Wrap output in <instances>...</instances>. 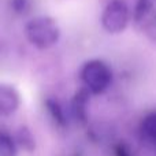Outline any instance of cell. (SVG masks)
Listing matches in <instances>:
<instances>
[{"instance_id":"7","label":"cell","mask_w":156,"mask_h":156,"mask_svg":"<svg viewBox=\"0 0 156 156\" xmlns=\"http://www.w3.org/2000/svg\"><path fill=\"white\" fill-rule=\"evenodd\" d=\"M143 132L147 137H149L156 144V112H152L144 119Z\"/></svg>"},{"instance_id":"9","label":"cell","mask_w":156,"mask_h":156,"mask_svg":"<svg viewBox=\"0 0 156 156\" xmlns=\"http://www.w3.org/2000/svg\"><path fill=\"white\" fill-rule=\"evenodd\" d=\"M151 8H152L151 0H138L134 10V19L136 21H141L144 16H147V14L151 11Z\"/></svg>"},{"instance_id":"2","label":"cell","mask_w":156,"mask_h":156,"mask_svg":"<svg viewBox=\"0 0 156 156\" xmlns=\"http://www.w3.org/2000/svg\"><path fill=\"white\" fill-rule=\"evenodd\" d=\"M81 78L90 93L99 94L110 86L112 73L104 62L94 59L85 63L81 71Z\"/></svg>"},{"instance_id":"1","label":"cell","mask_w":156,"mask_h":156,"mask_svg":"<svg viewBox=\"0 0 156 156\" xmlns=\"http://www.w3.org/2000/svg\"><path fill=\"white\" fill-rule=\"evenodd\" d=\"M25 34L32 45L38 49H48L58 43L60 29L51 16H36L25 26Z\"/></svg>"},{"instance_id":"5","label":"cell","mask_w":156,"mask_h":156,"mask_svg":"<svg viewBox=\"0 0 156 156\" xmlns=\"http://www.w3.org/2000/svg\"><path fill=\"white\" fill-rule=\"evenodd\" d=\"M89 100V89L82 88L77 92V94L73 99V112L76 115L78 121H81L82 123L86 122V105H88Z\"/></svg>"},{"instance_id":"3","label":"cell","mask_w":156,"mask_h":156,"mask_svg":"<svg viewBox=\"0 0 156 156\" xmlns=\"http://www.w3.org/2000/svg\"><path fill=\"white\" fill-rule=\"evenodd\" d=\"M129 7L122 0H111L101 14V25L105 32L116 34L123 32L129 23Z\"/></svg>"},{"instance_id":"8","label":"cell","mask_w":156,"mask_h":156,"mask_svg":"<svg viewBox=\"0 0 156 156\" xmlns=\"http://www.w3.org/2000/svg\"><path fill=\"white\" fill-rule=\"evenodd\" d=\"M45 105H47V108H48V111L51 112V115L54 116L55 121H56L59 125L65 126L66 125V118H65V114H63V111H62V107L58 104V101L48 99L45 101Z\"/></svg>"},{"instance_id":"12","label":"cell","mask_w":156,"mask_h":156,"mask_svg":"<svg viewBox=\"0 0 156 156\" xmlns=\"http://www.w3.org/2000/svg\"><path fill=\"white\" fill-rule=\"evenodd\" d=\"M115 156H132V155H130V151L127 149L126 145L118 144V145H115Z\"/></svg>"},{"instance_id":"4","label":"cell","mask_w":156,"mask_h":156,"mask_svg":"<svg viewBox=\"0 0 156 156\" xmlns=\"http://www.w3.org/2000/svg\"><path fill=\"white\" fill-rule=\"evenodd\" d=\"M21 104L19 93L14 86L0 82V115L8 116L18 110Z\"/></svg>"},{"instance_id":"6","label":"cell","mask_w":156,"mask_h":156,"mask_svg":"<svg viewBox=\"0 0 156 156\" xmlns=\"http://www.w3.org/2000/svg\"><path fill=\"white\" fill-rule=\"evenodd\" d=\"M0 156H18L15 141L4 130H0Z\"/></svg>"},{"instance_id":"10","label":"cell","mask_w":156,"mask_h":156,"mask_svg":"<svg viewBox=\"0 0 156 156\" xmlns=\"http://www.w3.org/2000/svg\"><path fill=\"white\" fill-rule=\"evenodd\" d=\"M19 144H21L23 148L29 149V151L34 149V140H33L32 134H30V132L26 127H22V129L19 130Z\"/></svg>"},{"instance_id":"11","label":"cell","mask_w":156,"mask_h":156,"mask_svg":"<svg viewBox=\"0 0 156 156\" xmlns=\"http://www.w3.org/2000/svg\"><path fill=\"white\" fill-rule=\"evenodd\" d=\"M11 8L16 14H25L30 8L29 0H11Z\"/></svg>"}]
</instances>
